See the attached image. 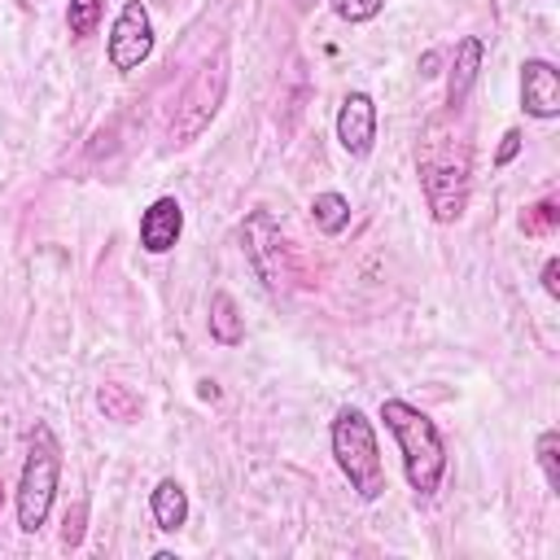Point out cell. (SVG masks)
<instances>
[{
    "label": "cell",
    "mask_w": 560,
    "mask_h": 560,
    "mask_svg": "<svg viewBox=\"0 0 560 560\" xmlns=\"http://www.w3.org/2000/svg\"><path fill=\"white\" fill-rule=\"evenodd\" d=\"M416 171H420V188L429 201V214L438 223H455L468 206V188H472V153H468V136L455 127V114L446 109L442 118H429L416 144Z\"/></svg>",
    "instance_id": "cell-1"
},
{
    "label": "cell",
    "mask_w": 560,
    "mask_h": 560,
    "mask_svg": "<svg viewBox=\"0 0 560 560\" xmlns=\"http://www.w3.org/2000/svg\"><path fill=\"white\" fill-rule=\"evenodd\" d=\"M381 420H385V429L394 433V442L402 451V472H407L411 490L416 494H433L442 486V472H446V446H442L438 424L420 407H411L402 398H385L381 402Z\"/></svg>",
    "instance_id": "cell-2"
},
{
    "label": "cell",
    "mask_w": 560,
    "mask_h": 560,
    "mask_svg": "<svg viewBox=\"0 0 560 560\" xmlns=\"http://www.w3.org/2000/svg\"><path fill=\"white\" fill-rule=\"evenodd\" d=\"M332 459L346 472L350 490L359 499H381L385 494V464H381V446L372 433V420L359 407H341L332 416Z\"/></svg>",
    "instance_id": "cell-3"
},
{
    "label": "cell",
    "mask_w": 560,
    "mask_h": 560,
    "mask_svg": "<svg viewBox=\"0 0 560 560\" xmlns=\"http://www.w3.org/2000/svg\"><path fill=\"white\" fill-rule=\"evenodd\" d=\"M57 477H61V446H57L48 424H35L31 429V451H26V464H22V481H18V525H22V534H35L48 521Z\"/></svg>",
    "instance_id": "cell-4"
},
{
    "label": "cell",
    "mask_w": 560,
    "mask_h": 560,
    "mask_svg": "<svg viewBox=\"0 0 560 560\" xmlns=\"http://www.w3.org/2000/svg\"><path fill=\"white\" fill-rule=\"evenodd\" d=\"M223 92H228V52H214V57L201 61V70L192 74V83L175 101V114H171V127H166V136H171L175 149L192 144L210 127V118L223 105Z\"/></svg>",
    "instance_id": "cell-5"
},
{
    "label": "cell",
    "mask_w": 560,
    "mask_h": 560,
    "mask_svg": "<svg viewBox=\"0 0 560 560\" xmlns=\"http://www.w3.org/2000/svg\"><path fill=\"white\" fill-rule=\"evenodd\" d=\"M241 241H245V258L258 271V280L267 289H280L289 280V267H284V236H280L276 219L267 210H254L241 228Z\"/></svg>",
    "instance_id": "cell-6"
},
{
    "label": "cell",
    "mask_w": 560,
    "mask_h": 560,
    "mask_svg": "<svg viewBox=\"0 0 560 560\" xmlns=\"http://www.w3.org/2000/svg\"><path fill=\"white\" fill-rule=\"evenodd\" d=\"M149 52H153V22H149V9L140 0H131V4H122L118 22L109 31V66L136 70Z\"/></svg>",
    "instance_id": "cell-7"
},
{
    "label": "cell",
    "mask_w": 560,
    "mask_h": 560,
    "mask_svg": "<svg viewBox=\"0 0 560 560\" xmlns=\"http://www.w3.org/2000/svg\"><path fill=\"white\" fill-rule=\"evenodd\" d=\"M337 140L350 158H368L376 140V101L368 92H350L337 109Z\"/></svg>",
    "instance_id": "cell-8"
},
{
    "label": "cell",
    "mask_w": 560,
    "mask_h": 560,
    "mask_svg": "<svg viewBox=\"0 0 560 560\" xmlns=\"http://www.w3.org/2000/svg\"><path fill=\"white\" fill-rule=\"evenodd\" d=\"M521 109L529 118H542V122L560 114V74H556L551 61L529 57L521 66Z\"/></svg>",
    "instance_id": "cell-9"
},
{
    "label": "cell",
    "mask_w": 560,
    "mask_h": 560,
    "mask_svg": "<svg viewBox=\"0 0 560 560\" xmlns=\"http://www.w3.org/2000/svg\"><path fill=\"white\" fill-rule=\"evenodd\" d=\"M179 232H184V210L175 197H158L140 219V245L149 254H166L179 241Z\"/></svg>",
    "instance_id": "cell-10"
},
{
    "label": "cell",
    "mask_w": 560,
    "mask_h": 560,
    "mask_svg": "<svg viewBox=\"0 0 560 560\" xmlns=\"http://www.w3.org/2000/svg\"><path fill=\"white\" fill-rule=\"evenodd\" d=\"M477 70H481V39L464 35L459 48H455V61H451V79H446V109L451 114H459V105L468 101V92L477 83Z\"/></svg>",
    "instance_id": "cell-11"
},
{
    "label": "cell",
    "mask_w": 560,
    "mask_h": 560,
    "mask_svg": "<svg viewBox=\"0 0 560 560\" xmlns=\"http://www.w3.org/2000/svg\"><path fill=\"white\" fill-rule=\"evenodd\" d=\"M149 508H153V521H158V529L175 534V529L188 521V490H184L175 477H162V481L153 486V499H149Z\"/></svg>",
    "instance_id": "cell-12"
},
{
    "label": "cell",
    "mask_w": 560,
    "mask_h": 560,
    "mask_svg": "<svg viewBox=\"0 0 560 560\" xmlns=\"http://www.w3.org/2000/svg\"><path fill=\"white\" fill-rule=\"evenodd\" d=\"M210 337L219 346H241L245 341V319H241L232 293H223V289L210 293Z\"/></svg>",
    "instance_id": "cell-13"
},
{
    "label": "cell",
    "mask_w": 560,
    "mask_h": 560,
    "mask_svg": "<svg viewBox=\"0 0 560 560\" xmlns=\"http://www.w3.org/2000/svg\"><path fill=\"white\" fill-rule=\"evenodd\" d=\"M96 407L105 411V420H118V424H131L140 416V394L122 381H105L96 389Z\"/></svg>",
    "instance_id": "cell-14"
},
{
    "label": "cell",
    "mask_w": 560,
    "mask_h": 560,
    "mask_svg": "<svg viewBox=\"0 0 560 560\" xmlns=\"http://www.w3.org/2000/svg\"><path fill=\"white\" fill-rule=\"evenodd\" d=\"M311 214H315V228H319L324 236H337V232H346V223H350V201H346L341 192H315Z\"/></svg>",
    "instance_id": "cell-15"
},
{
    "label": "cell",
    "mask_w": 560,
    "mask_h": 560,
    "mask_svg": "<svg viewBox=\"0 0 560 560\" xmlns=\"http://www.w3.org/2000/svg\"><path fill=\"white\" fill-rule=\"evenodd\" d=\"M556 223H560L556 201H534V206L521 214V232H525V236H551Z\"/></svg>",
    "instance_id": "cell-16"
},
{
    "label": "cell",
    "mask_w": 560,
    "mask_h": 560,
    "mask_svg": "<svg viewBox=\"0 0 560 560\" xmlns=\"http://www.w3.org/2000/svg\"><path fill=\"white\" fill-rule=\"evenodd\" d=\"M538 468H542L547 486L560 490V433L556 429H542L538 433Z\"/></svg>",
    "instance_id": "cell-17"
},
{
    "label": "cell",
    "mask_w": 560,
    "mask_h": 560,
    "mask_svg": "<svg viewBox=\"0 0 560 560\" xmlns=\"http://www.w3.org/2000/svg\"><path fill=\"white\" fill-rule=\"evenodd\" d=\"M96 22H101V0H70L66 26H70L74 39H88V35L96 31Z\"/></svg>",
    "instance_id": "cell-18"
},
{
    "label": "cell",
    "mask_w": 560,
    "mask_h": 560,
    "mask_svg": "<svg viewBox=\"0 0 560 560\" xmlns=\"http://www.w3.org/2000/svg\"><path fill=\"white\" fill-rule=\"evenodd\" d=\"M381 4L385 0H332V9H337L341 22H372L381 13Z\"/></svg>",
    "instance_id": "cell-19"
},
{
    "label": "cell",
    "mask_w": 560,
    "mask_h": 560,
    "mask_svg": "<svg viewBox=\"0 0 560 560\" xmlns=\"http://www.w3.org/2000/svg\"><path fill=\"white\" fill-rule=\"evenodd\" d=\"M83 521H88V503H74L66 512V525H61V542L66 547H79L83 542Z\"/></svg>",
    "instance_id": "cell-20"
},
{
    "label": "cell",
    "mask_w": 560,
    "mask_h": 560,
    "mask_svg": "<svg viewBox=\"0 0 560 560\" xmlns=\"http://www.w3.org/2000/svg\"><path fill=\"white\" fill-rule=\"evenodd\" d=\"M516 153H521V131L512 127V131H503V144H499V153H494V166H508Z\"/></svg>",
    "instance_id": "cell-21"
},
{
    "label": "cell",
    "mask_w": 560,
    "mask_h": 560,
    "mask_svg": "<svg viewBox=\"0 0 560 560\" xmlns=\"http://www.w3.org/2000/svg\"><path fill=\"white\" fill-rule=\"evenodd\" d=\"M542 289H547V298H560V258H547V267H542Z\"/></svg>",
    "instance_id": "cell-22"
},
{
    "label": "cell",
    "mask_w": 560,
    "mask_h": 560,
    "mask_svg": "<svg viewBox=\"0 0 560 560\" xmlns=\"http://www.w3.org/2000/svg\"><path fill=\"white\" fill-rule=\"evenodd\" d=\"M311 4H315V0H298V9H311Z\"/></svg>",
    "instance_id": "cell-23"
},
{
    "label": "cell",
    "mask_w": 560,
    "mask_h": 560,
    "mask_svg": "<svg viewBox=\"0 0 560 560\" xmlns=\"http://www.w3.org/2000/svg\"><path fill=\"white\" fill-rule=\"evenodd\" d=\"M0 503H4V486H0Z\"/></svg>",
    "instance_id": "cell-24"
}]
</instances>
